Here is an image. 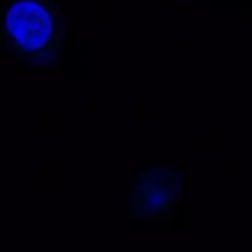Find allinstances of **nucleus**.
<instances>
[{
	"label": "nucleus",
	"mask_w": 252,
	"mask_h": 252,
	"mask_svg": "<svg viewBox=\"0 0 252 252\" xmlns=\"http://www.w3.org/2000/svg\"><path fill=\"white\" fill-rule=\"evenodd\" d=\"M0 35L25 66L49 69L59 64L64 26L50 0H12L0 16Z\"/></svg>",
	"instance_id": "1"
},
{
	"label": "nucleus",
	"mask_w": 252,
	"mask_h": 252,
	"mask_svg": "<svg viewBox=\"0 0 252 252\" xmlns=\"http://www.w3.org/2000/svg\"><path fill=\"white\" fill-rule=\"evenodd\" d=\"M183 173L169 168L142 169L128 190L131 216L144 221H168L175 216L183 195Z\"/></svg>",
	"instance_id": "2"
}]
</instances>
